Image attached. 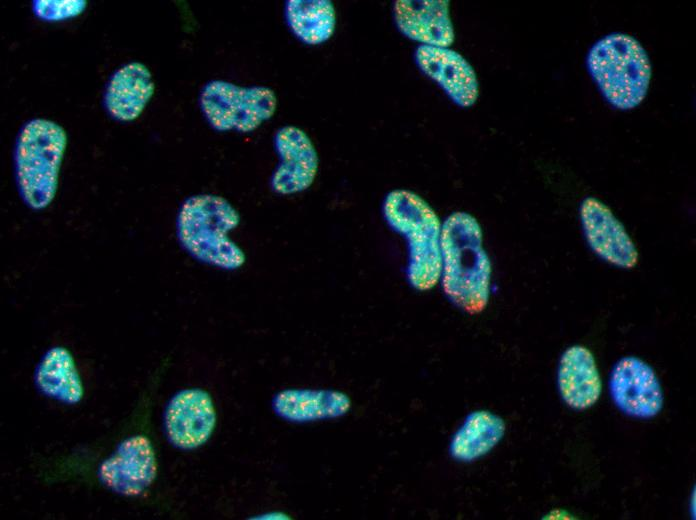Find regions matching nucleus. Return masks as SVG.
Instances as JSON below:
<instances>
[{"label":"nucleus","instance_id":"obj_1","mask_svg":"<svg viewBox=\"0 0 696 520\" xmlns=\"http://www.w3.org/2000/svg\"><path fill=\"white\" fill-rule=\"evenodd\" d=\"M492 266L480 224L467 212H454L442 224L440 280L457 308L481 313L490 297Z\"/></svg>","mask_w":696,"mask_h":520},{"label":"nucleus","instance_id":"obj_2","mask_svg":"<svg viewBox=\"0 0 696 520\" xmlns=\"http://www.w3.org/2000/svg\"><path fill=\"white\" fill-rule=\"evenodd\" d=\"M240 223L232 204L219 195L198 194L187 198L176 219L181 247L196 261L223 270H236L246 260L243 250L229 237Z\"/></svg>","mask_w":696,"mask_h":520},{"label":"nucleus","instance_id":"obj_3","mask_svg":"<svg viewBox=\"0 0 696 520\" xmlns=\"http://www.w3.org/2000/svg\"><path fill=\"white\" fill-rule=\"evenodd\" d=\"M67 142L64 128L48 119L35 118L21 127L14 149L15 179L21 199L32 210L54 200Z\"/></svg>","mask_w":696,"mask_h":520},{"label":"nucleus","instance_id":"obj_4","mask_svg":"<svg viewBox=\"0 0 696 520\" xmlns=\"http://www.w3.org/2000/svg\"><path fill=\"white\" fill-rule=\"evenodd\" d=\"M388 225L407 240V278L419 291L433 288L441 275L442 224L433 208L405 189L388 193L383 204Z\"/></svg>","mask_w":696,"mask_h":520},{"label":"nucleus","instance_id":"obj_5","mask_svg":"<svg viewBox=\"0 0 696 520\" xmlns=\"http://www.w3.org/2000/svg\"><path fill=\"white\" fill-rule=\"evenodd\" d=\"M586 65L604 98L615 108L633 109L646 97L651 63L633 36L615 32L600 38L590 48Z\"/></svg>","mask_w":696,"mask_h":520},{"label":"nucleus","instance_id":"obj_6","mask_svg":"<svg viewBox=\"0 0 696 520\" xmlns=\"http://www.w3.org/2000/svg\"><path fill=\"white\" fill-rule=\"evenodd\" d=\"M277 104L270 87H242L224 80L207 82L199 95L205 119L220 132H252L274 115Z\"/></svg>","mask_w":696,"mask_h":520},{"label":"nucleus","instance_id":"obj_7","mask_svg":"<svg viewBox=\"0 0 696 520\" xmlns=\"http://www.w3.org/2000/svg\"><path fill=\"white\" fill-rule=\"evenodd\" d=\"M157 458L146 435L135 434L122 440L99 465L97 477L108 490L125 497L143 494L157 476Z\"/></svg>","mask_w":696,"mask_h":520},{"label":"nucleus","instance_id":"obj_8","mask_svg":"<svg viewBox=\"0 0 696 520\" xmlns=\"http://www.w3.org/2000/svg\"><path fill=\"white\" fill-rule=\"evenodd\" d=\"M609 391L615 406L633 418H653L663 407V390L655 370L636 356H625L615 363Z\"/></svg>","mask_w":696,"mask_h":520},{"label":"nucleus","instance_id":"obj_9","mask_svg":"<svg viewBox=\"0 0 696 520\" xmlns=\"http://www.w3.org/2000/svg\"><path fill=\"white\" fill-rule=\"evenodd\" d=\"M217 422L211 395L201 388L178 391L164 411V430L168 441L181 450H193L212 436Z\"/></svg>","mask_w":696,"mask_h":520},{"label":"nucleus","instance_id":"obj_10","mask_svg":"<svg viewBox=\"0 0 696 520\" xmlns=\"http://www.w3.org/2000/svg\"><path fill=\"white\" fill-rule=\"evenodd\" d=\"M580 219L586 241L604 261L623 269H632L638 262V250L611 209L594 197H587L580 206Z\"/></svg>","mask_w":696,"mask_h":520},{"label":"nucleus","instance_id":"obj_11","mask_svg":"<svg viewBox=\"0 0 696 520\" xmlns=\"http://www.w3.org/2000/svg\"><path fill=\"white\" fill-rule=\"evenodd\" d=\"M279 165L270 178L272 191L291 195L308 189L318 171V154L310 137L300 128L286 125L274 136Z\"/></svg>","mask_w":696,"mask_h":520},{"label":"nucleus","instance_id":"obj_12","mask_svg":"<svg viewBox=\"0 0 696 520\" xmlns=\"http://www.w3.org/2000/svg\"><path fill=\"white\" fill-rule=\"evenodd\" d=\"M415 62L458 106L467 108L477 101L479 84L475 70L457 51L420 45L415 51Z\"/></svg>","mask_w":696,"mask_h":520},{"label":"nucleus","instance_id":"obj_13","mask_svg":"<svg viewBox=\"0 0 696 520\" xmlns=\"http://www.w3.org/2000/svg\"><path fill=\"white\" fill-rule=\"evenodd\" d=\"M393 16L398 30L421 45L450 48L454 42L448 0H397Z\"/></svg>","mask_w":696,"mask_h":520},{"label":"nucleus","instance_id":"obj_14","mask_svg":"<svg viewBox=\"0 0 696 520\" xmlns=\"http://www.w3.org/2000/svg\"><path fill=\"white\" fill-rule=\"evenodd\" d=\"M557 385L563 401L586 410L599 400L602 382L593 353L583 345L567 348L559 361Z\"/></svg>","mask_w":696,"mask_h":520},{"label":"nucleus","instance_id":"obj_15","mask_svg":"<svg viewBox=\"0 0 696 520\" xmlns=\"http://www.w3.org/2000/svg\"><path fill=\"white\" fill-rule=\"evenodd\" d=\"M155 91L148 67L134 61L125 64L110 77L104 92V107L109 116L120 122L138 118Z\"/></svg>","mask_w":696,"mask_h":520},{"label":"nucleus","instance_id":"obj_16","mask_svg":"<svg viewBox=\"0 0 696 520\" xmlns=\"http://www.w3.org/2000/svg\"><path fill=\"white\" fill-rule=\"evenodd\" d=\"M351 407L350 398L332 389L287 388L272 398L274 413L288 422L305 423L345 415Z\"/></svg>","mask_w":696,"mask_h":520},{"label":"nucleus","instance_id":"obj_17","mask_svg":"<svg viewBox=\"0 0 696 520\" xmlns=\"http://www.w3.org/2000/svg\"><path fill=\"white\" fill-rule=\"evenodd\" d=\"M37 389L45 396L66 405L79 403L84 386L71 352L63 346L47 350L34 374Z\"/></svg>","mask_w":696,"mask_h":520},{"label":"nucleus","instance_id":"obj_18","mask_svg":"<svg viewBox=\"0 0 696 520\" xmlns=\"http://www.w3.org/2000/svg\"><path fill=\"white\" fill-rule=\"evenodd\" d=\"M505 430V422L498 415L487 410L473 411L453 435L450 454L458 461H474L489 453Z\"/></svg>","mask_w":696,"mask_h":520},{"label":"nucleus","instance_id":"obj_19","mask_svg":"<svg viewBox=\"0 0 696 520\" xmlns=\"http://www.w3.org/2000/svg\"><path fill=\"white\" fill-rule=\"evenodd\" d=\"M286 23L301 42L319 45L331 38L336 12L329 0H289L285 2Z\"/></svg>","mask_w":696,"mask_h":520},{"label":"nucleus","instance_id":"obj_20","mask_svg":"<svg viewBox=\"0 0 696 520\" xmlns=\"http://www.w3.org/2000/svg\"><path fill=\"white\" fill-rule=\"evenodd\" d=\"M86 1H33L34 14L44 21H59L81 14Z\"/></svg>","mask_w":696,"mask_h":520}]
</instances>
